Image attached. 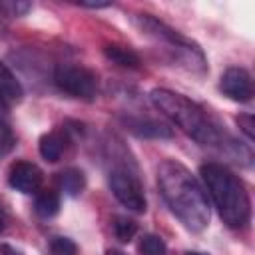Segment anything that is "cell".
Instances as JSON below:
<instances>
[{
    "mask_svg": "<svg viewBox=\"0 0 255 255\" xmlns=\"http://www.w3.org/2000/svg\"><path fill=\"white\" fill-rule=\"evenodd\" d=\"M157 185L171 213L189 231H203L209 225L211 211L207 195L183 163L165 159L157 167Z\"/></svg>",
    "mask_w": 255,
    "mask_h": 255,
    "instance_id": "obj_1",
    "label": "cell"
},
{
    "mask_svg": "<svg viewBox=\"0 0 255 255\" xmlns=\"http://www.w3.org/2000/svg\"><path fill=\"white\" fill-rule=\"evenodd\" d=\"M199 175L223 223L233 229L245 227L251 217V199L245 183L227 165L215 161L203 163Z\"/></svg>",
    "mask_w": 255,
    "mask_h": 255,
    "instance_id": "obj_2",
    "label": "cell"
},
{
    "mask_svg": "<svg viewBox=\"0 0 255 255\" xmlns=\"http://www.w3.org/2000/svg\"><path fill=\"white\" fill-rule=\"evenodd\" d=\"M149 100L165 118H169L181 131H185L197 143L201 145L221 143V131L215 126V122L207 116V112L199 104H195L187 96L171 92L167 88H153L149 92Z\"/></svg>",
    "mask_w": 255,
    "mask_h": 255,
    "instance_id": "obj_3",
    "label": "cell"
},
{
    "mask_svg": "<svg viewBox=\"0 0 255 255\" xmlns=\"http://www.w3.org/2000/svg\"><path fill=\"white\" fill-rule=\"evenodd\" d=\"M131 24L145 38H149L155 46H161V50L173 62L183 64L191 72H205L207 70V62H205L201 48L195 42H191L189 38L175 32L173 28H169L167 24H163L161 20L153 18L151 14H133Z\"/></svg>",
    "mask_w": 255,
    "mask_h": 255,
    "instance_id": "obj_4",
    "label": "cell"
},
{
    "mask_svg": "<svg viewBox=\"0 0 255 255\" xmlns=\"http://www.w3.org/2000/svg\"><path fill=\"white\" fill-rule=\"evenodd\" d=\"M54 82L62 92L84 102H92L98 94V76L86 66L58 64L54 70Z\"/></svg>",
    "mask_w": 255,
    "mask_h": 255,
    "instance_id": "obj_5",
    "label": "cell"
},
{
    "mask_svg": "<svg viewBox=\"0 0 255 255\" xmlns=\"http://www.w3.org/2000/svg\"><path fill=\"white\" fill-rule=\"evenodd\" d=\"M110 187H112L114 197L124 207H128L129 211H135V213L145 211L147 201H145L143 185L133 171H129L128 167H114L110 171Z\"/></svg>",
    "mask_w": 255,
    "mask_h": 255,
    "instance_id": "obj_6",
    "label": "cell"
},
{
    "mask_svg": "<svg viewBox=\"0 0 255 255\" xmlns=\"http://www.w3.org/2000/svg\"><path fill=\"white\" fill-rule=\"evenodd\" d=\"M221 92L233 102H249L253 96V82L245 68H227L219 82Z\"/></svg>",
    "mask_w": 255,
    "mask_h": 255,
    "instance_id": "obj_7",
    "label": "cell"
},
{
    "mask_svg": "<svg viewBox=\"0 0 255 255\" xmlns=\"http://www.w3.org/2000/svg\"><path fill=\"white\" fill-rule=\"evenodd\" d=\"M42 169L32 161H14L8 171V183L20 193H34L42 185Z\"/></svg>",
    "mask_w": 255,
    "mask_h": 255,
    "instance_id": "obj_8",
    "label": "cell"
},
{
    "mask_svg": "<svg viewBox=\"0 0 255 255\" xmlns=\"http://www.w3.org/2000/svg\"><path fill=\"white\" fill-rule=\"evenodd\" d=\"M22 96H24V90H22L20 82L10 72V68L4 62H0V104L2 106L18 104L22 100Z\"/></svg>",
    "mask_w": 255,
    "mask_h": 255,
    "instance_id": "obj_9",
    "label": "cell"
},
{
    "mask_svg": "<svg viewBox=\"0 0 255 255\" xmlns=\"http://www.w3.org/2000/svg\"><path fill=\"white\" fill-rule=\"evenodd\" d=\"M66 143H68L66 133L60 131V129H54V131H48V133H44V135L40 137L38 149H40V155H42L46 161L54 163V161H58V159L62 157V153H64V149H66Z\"/></svg>",
    "mask_w": 255,
    "mask_h": 255,
    "instance_id": "obj_10",
    "label": "cell"
},
{
    "mask_svg": "<svg viewBox=\"0 0 255 255\" xmlns=\"http://www.w3.org/2000/svg\"><path fill=\"white\" fill-rule=\"evenodd\" d=\"M126 126L139 137H171V129L155 120H141V118H128Z\"/></svg>",
    "mask_w": 255,
    "mask_h": 255,
    "instance_id": "obj_11",
    "label": "cell"
},
{
    "mask_svg": "<svg viewBox=\"0 0 255 255\" xmlns=\"http://www.w3.org/2000/svg\"><path fill=\"white\" fill-rule=\"evenodd\" d=\"M104 56L108 58V60H112L114 64H118V66H122V68H131V70H135V68H139V56L131 50V48H128V46H122V44H106L104 46Z\"/></svg>",
    "mask_w": 255,
    "mask_h": 255,
    "instance_id": "obj_12",
    "label": "cell"
},
{
    "mask_svg": "<svg viewBox=\"0 0 255 255\" xmlns=\"http://www.w3.org/2000/svg\"><path fill=\"white\" fill-rule=\"evenodd\" d=\"M58 185H60V189H62L66 195L76 197V195H80V193L84 191V187H86V175H84V171L78 169V167H68V169H64V171L58 173Z\"/></svg>",
    "mask_w": 255,
    "mask_h": 255,
    "instance_id": "obj_13",
    "label": "cell"
},
{
    "mask_svg": "<svg viewBox=\"0 0 255 255\" xmlns=\"http://www.w3.org/2000/svg\"><path fill=\"white\" fill-rule=\"evenodd\" d=\"M34 209H36V213H38L40 217H44V219L54 217V215L60 211V195H58L54 189H42V191L36 195Z\"/></svg>",
    "mask_w": 255,
    "mask_h": 255,
    "instance_id": "obj_14",
    "label": "cell"
},
{
    "mask_svg": "<svg viewBox=\"0 0 255 255\" xmlns=\"http://www.w3.org/2000/svg\"><path fill=\"white\" fill-rule=\"evenodd\" d=\"M112 227H114V235H116L122 243H129V241L133 239V235L137 233V223H135L133 219L126 217V215H116Z\"/></svg>",
    "mask_w": 255,
    "mask_h": 255,
    "instance_id": "obj_15",
    "label": "cell"
},
{
    "mask_svg": "<svg viewBox=\"0 0 255 255\" xmlns=\"http://www.w3.org/2000/svg\"><path fill=\"white\" fill-rule=\"evenodd\" d=\"M165 251H167V247H165L163 239L153 233H145L137 243L139 255H165Z\"/></svg>",
    "mask_w": 255,
    "mask_h": 255,
    "instance_id": "obj_16",
    "label": "cell"
},
{
    "mask_svg": "<svg viewBox=\"0 0 255 255\" xmlns=\"http://www.w3.org/2000/svg\"><path fill=\"white\" fill-rule=\"evenodd\" d=\"M50 255H78V245L70 237H54L50 241Z\"/></svg>",
    "mask_w": 255,
    "mask_h": 255,
    "instance_id": "obj_17",
    "label": "cell"
},
{
    "mask_svg": "<svg viewBox=\"0 0 255 255\" xmlns=\"http://www.w3.org/2000/svg\"><path fill=\"white\" fill-rule=\"evenodd\" d=\"M16 145V135L12 131V128L0 120V157L2 155H8Z\"/></svg>",
    "mask_w": 255,
    "mask_h": 255,
    "instance_id": "obj_18",
    "label": "cell"
},
{
    "mask_svg": "<svg viewBox=\"0 0 255 255\" xmlns=\"http://www.w3.org/2000/svg\"><path fill=\"white\" fill-rule=\"evenodd\" d=\"M237 124H239V128H241V131L247 135V139L253 141V137H255V131H253L255 120H253V116H251V114H239V116H237Z\"/></svg>",
    "mask_w": 255,
    "mask_h": 255,
    "instance_id": "obj_19",
    "label": "cell"
},
{
    "mask_svg": "<svg viewBox=\"0 0 255 255\" xmlns=\"http://www.w3.org/2000/svg\"><path fill=\"white\" fill-rule=\"evenodd\" d=\"M2 8H10L14 16H20V14H24L30 8V4L28 2H16V4L12 2V4H2Z\"/></svg>",
    "mask_w": 255,
    "mask_h": 255,
    "instance_id": "obj_20",
    "label": "cell"
},
{
    "mask_svg": "<svg viewBox=\"0 0 255 255\" xmlns=\"http://www.w3.org/2000/svg\"><path fill=\"white\" fill-rule=\"evenodd\" d=\"M0 255H22L18 249H14L12 245H8V243H2L0 245Z\"/></svg>",
    "mask_w": 255,
    "mask_h": 255,
    "instance_id": "obj_21",
    "label": "cell"
},
{
    "mask_svg": "<svg viewBox=\"0 0 255 255\" xmlns=\"http://www.w3.org/2000/svg\"><path fill=\"white\" fill-rule=\"evenodd\" d=\"M106 255H128V253H124V251H120V249H108Z\"/></svg>",
    "mask_w": 255,
    "mask_h": 255,
    "instance_id": "obj_22",
    "label": "cell"
},
{
    "mask_svg": "<svg viewBox=\"0 0 255 255\" xmlns=\"http://www.w3.org/2000/svg\"><path fill=\"white\" fill-rule=\"evenodd\" d=\"M4 223H6V217H4V211H2V207H0V233L4 231Z\"/></svg>",
    "mask_w": 255,
    "mask_h": 255,
    "instance_id": "obj_23",
    "label": "cell"
},
{
    "mask_svg": "<svg viewBox=\"0 0 255 255\" xmlns=\"http://www.w3.org/2000/svg\"><path fill=\"white\" fill-rule=\"evenodd\" d=\"M185 255H205V253H197V251H189V253H185Z\"/></svg>",
    "mask_w": 255,
    "mask_h": 255,
    "instance_id": "obj_24",
    "label": "cell"
}]
</instances>
